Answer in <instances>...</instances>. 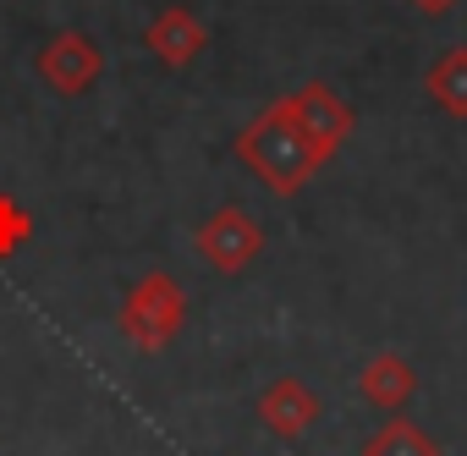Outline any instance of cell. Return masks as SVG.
I'll return each instance as SVG.
<instances>
[{
	"mask_svg": "<svg viewBox=\"0 0 467 456\" xmlns=\"http://www.w3.org/2000/svg\"><path fill=\"white\" fill-rule=\"evenodd\" d=\"M429 88H434V99H440L445 110L467 116V50H451V56H445L440 67H434Z\"/></svg>",
	"mask_w": 467,
	"mask_h": 456,
	"instance_id": "obj_1",
	"label": "cell"
},
{
	"mask_svg": "<svg viewBox=\"0 0 467 456\" xmlns=\"http://www.w3.org/2000/svg\"><path fill=\"white\" fill-rule=\"evenodd\" d=\"M374 456H434V451H429V440H418L412 429H390V434L374 445Z\"/></svg>",
	"mask_w": 467,
	"mask_h": 456,
	"instance_id": "obj_2",
	"label": "cell"
},
{
	"mask_svg": "<svg viewBox=\"0 0 467 456\" xmlns=\"http://www.w3.org/2000/svg\"><path fill=\"white\" fill-rule=\"evenodd\" d=\"M423 6H429V12H440V6H451V0H423Z\"/></svg>",
	"mask_w": 467,
	"mask_h": 456,
	"instance_id": "obj_3",
	"label": "cell"
}]
</instances>
